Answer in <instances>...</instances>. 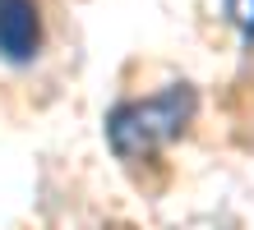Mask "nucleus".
Listing matches in <instances>:
<instances>
[{
	"label": "nucleus",
	"instance_id": "nucleus-3",
	"mask_svg": "<svg viewBox=\"0 0 254 230\" xmlns=\"http://www.w3.org/2000/svg\"><path fill=\"white\" fill-rule=\"evenodd\" d=\"M222 5H227V19L236 23V33L254 42V0H222Z\"/></svg>",
	"mask_w": 254,
	"mask_h": 230
},
{
	"label": "nucleus",
	"instance_id": "nucleus-1",
	"mask_svg": "<svg viewBox=\"0 0 254 230\" xmlns=\"http://www.w3.org/2000/svg\"><path fill=\"white\" fill-rule=\"evenodd\" d=\"M194 88L176 83L157 97H143V101H125L107 115V143L121 161H139V157H153L157 147H167L171 138H181L185 125L194 120Z\"/></svg>",
	"mask_w": 254,
	"mask_h": 230
},
{
	"label": "nucleus",
	"instance_id": "nucleus-2",
	"mask_svg": "<svg viewBox=\"0 0 254 230\" xmlns=\"http://www.w3.org/2000/svg\"><path fill=\"white\" fill-rule=\"evenodd\" d=\"M42 46V19L33 0H0V60L23 65Z\"/></svg>",
	"mask_w": 254,
	"mask_h": 230
}]
</instances>
